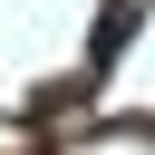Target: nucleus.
Here are the masks:
<instances>
[{
  "instance_id": "obj_1",
  "label": "nucleus",
  "mask_w": 155,
  "mask_h": 155,
  "mask_svg": "<svg viewBox=\"0 0 155 155\" xmlns=\"http://www.w3.org/2000/svg\"><path fill=\"white\" fill-rule=\"evenodd\" d=\"M126 29H136V0H116V10H107V29H97V58H116V48H126Z\"/></svg>"
}]
</instances>
